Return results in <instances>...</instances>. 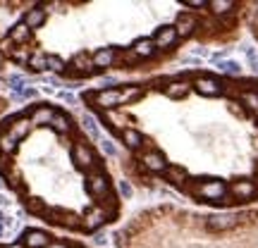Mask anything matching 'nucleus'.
Returning a JSON list of instances; mask_svg holds the SVG:
<instances>
[{
  "label": "nucleus",
  "instance_id": "nucleus-9",
  "mask_svg": "<svg viewBox=\"0 0 258 248\" xmlns=\"http://www.w3.org/2000/svg\"><path fill=\"white\" fill-rule=\"evenodd\" d=\"M122 141L127 143V148H131V150H141L144 148V134L134 126H127V129H122Z\"/></svg>",
  "mask_w": 258,
  "mask_h": 248
},
{
  "label": "nucleus",
  "instance_id": "nucleus-15",
  "mask_svg": "<svg viewBox=\"0 0 258 248\" xmlns=\"http://www.w3.org/2000/svg\"><path fill=\"white\" fill-rule=\"evenodd\" d=\"M15 150H17V139H12L7 131L0 134V153L10 155V153H15Z\"/></svg>",
  "mask_w": 258,
  "mask_h": 248
},
{
  "label": "nucleus",
  "instance_id": "nucleus-32",
  "mask_svg": "<svg viewBox=\"0 0 258 248\" xmlns=\"http://www.w3.org/2000/svg\"><path fill=\"white\" fill-rule=\"evenodd\" d=\"M2 234H5V224H0V236H2Z\"/></svg>",
  "mask_w": 258,
  "mask_h": 248
},
{
  "label": "nucleus",
  "instance_id": "nucleus-10",
  "mask_svg": "<svg viewBox=\"0 0 258 248\" xmlns=\"http://www.w3.org/2000/svg\"><path fill=\"white\" fill-rule=\"evenodd\" d=\"M29 129H31V120H26V117H19L17 122L10 124V129H7V134L12 136V139H24L26 134H29Z\"/></svg>",
  "mask_w": 258,
  "mask_h": 248
},
{
  "label": "nucleus",
  "instance_id": "nucleus-2",
  "mask_svg": "<svg viewBox=\"0 0 258 248\" xmlns=\"http://www.w3.org/2000/svg\"><path fill=\"white\" fill-rule=\"evenodd\" d=\"M86 100H93L98 107H120L122 105V96H120V89H103L98 91L96 96L86 93L84 96Z\"/></svg>",
  "mask_w": 258,
  "mask_h": 248
},
{
  "label": "nucleus",
  "instance_id": "nucleus-23",
  "mask_svg": "<svg viewBox=\"0 0 258 248\" xmlns=\"http://www.w3.org/2000/svg\"><path fill=\"white\" fill-rule=\"evenodd\" d=\"M29 57H31V55L26 53V50H15V53H12V60H17V62H29Z\"/></svg>",
  "mask_w": 258,
  "mask_h": 248
},
{
  "label": "nucleus",
  "instance_id": "nucleus-26",
  "mask_svg": "<svg viewBox=\"0 0 258 248\" xmlns=\"http://www.w3.org/2000/svg\"><path fill=\"white\" fill-rule=\"evenodd\" d=\"M120 194L125 196V198H129V196H131V186H129L127 181H120Z\"/></svg>",
  "mask_w": 258,
  "mask_h": 248
},
{
  "label": "nucleus",
  "instance_id": "nucleus-18",
  "mask_svg": "<svg viewBox=\"0 0 258 248\" xmlns=\"http://www.w3.org/2000/svg\"><path fill=\"white\" fill-rule=\"evenodd\" d=\"M84 129L89 131V136H91V141H101V131H98V126H96V120H93L91 115H84Z\"/></svg>",
  "mask_w": 258,
  "mask_h": 248
},
{
  "label": "nucleus",
  "instance_id": "nucleus-31",
  "mask_svg": "<svg viewBox=\"0 0 258 248\" xmlns=\"http://www.w3.org/2000/svg\"><path fill=\"white\" fill-rule=\"evenodd\" d=\"M0 248H22L19 244H7V246H0Z\"/></svg>",
  "mask_w": 258,
  "mask_h": 248
},
{
  "label": "nucleus",
  "instance_id": "nucleus-1",
  "mask_svg": "<svg viewBox=\"0 0 258 248\" xmlns=\"http://www.w3.org/2000/svg\"><path fill=\"white\" fill-rule=\"evenodd\" d=\"M180 17V15H177ZM153 43H155V48H158V53H167V50H172V48H177V43H182V36L177 31V19L175 22H170V24H160L158 29H155V34H153Z\"/></svg>",
  "mask_w": 258,
  "mask_h": 248
},
{
  "label": "nucleus",
  "instance_id": "nucleus-22",
  "mask_svg": "<svg viewBox=\"0 0 258 248\" xmlns=\"http://www.w3.org/2000/svg\"><path fill=\"white\" fill-rule=\"evenodd\" d=\"M57 98H60V100H65L67 105H77V96H74L72 91H60V93H57Z\"/></svg>",
  "mask_w": 258,
  "mask_h": 248
},
{
  "label": "nucleus",
  "instance_id": "nucleus-29",
  "mask_svg": "<svg viewBox=\"0 0 258 248\" xmlns=\"http://www.w3.org/2000/svg\"><path fill=\"white\" fill-rule=\"evenodd\" d=\"M7 203H10V200H7V196H2V194H0V208H5Z\"/></svg>",
  "mask_w": 258,
  "mask_h": 248
},
{
  "label": "nucleus",
  "instance_id": "nucleus-24",
  "mask_svg": "<svg viewBox=\"0 0 258 248\" xmlns=\"http://www.w3.org/2000/svg\"><path fill=\"white\" fill-rule=\"evenodd\" d=\"M0 50H2V53H10V55L15 53V50H12V38H10V36H7V38L0 43Z\"/></svg>",
  "mask_w": 258,
  "mask_h": 248
},
{
  "label": "nucleus",
  "instance_id": "nucleus-11",
  "mask_svg": "<svg viewBox=\"0 0 258 248\" xmlns=\"http://www.w3.org/2000/svg\"><path fill=\"white\" fill-rule=\"evenodd\" d=\"M43 22H46V10H29V12L24 15V24H26L29 29L43 26Z\"/></svg>",
  "mask_w": 258,
  "mask_h": 248
},
{
  "label": "nucleus",
  "instance_id": "nucleus-25",
  "mask_svg": "<svg viewBox=\"0 0 258 248\" xmlns=\"http://www.w3.org/2000/svg\"><path fill=\"white\" fill-rule=\"evenodd\" d=\"M251 26H254V31L258 36V5H254V10H251Z\"/></svg>",
  "mask_w": 258,
  "mask_h": 248
},
{
  "label": "nucleus",
  "instance_id": "nucleus-8",
  "mask_svg": "<svg viewBox=\"0 0 258 248\" xmlns=\"http://www.w3.org/2000/svg\"><path fill=\"white\" fill-rule=\"evenodd\" d=\"M72 158H74V162H77L79 167H91L93 165V153H91V148H89L86 143H77V146H74Z\"/></svg>",
  "mask_w": 258,
  "mask_h": 248
},
{
  "label": "nucleus",
  "instance_id": "nucleus-28",
  "mask_svg": "<svg viewBox=\"0 0 258 248\" xmlns=\"http://www.w3.org/2000/svg\"><path fill=\"white\" fill-rule=\"evenodd\" d=\"M96 244H98V246H103V244H105V236H103V234H98V236H96Z\"/></svg>",
  "mask_w": 258,
  "mask_h": 248
},
{
  "label": "nucleus",
  "instance_id": "nucleus-27",
  "mask_svg": "<svg viewBox=\"0 0 258 248\" xmlns=\"http://www.w3.org/2000/svg\"><path fill=\"white\" fill-rule=\"evenodd\" d=\"M103 143V150H105V153H110V155H115V146H112L110 141H101Z\"/></svg>",
  "mask_w": 258,
  "mask_h": 248
},
{
  "label": "nucleus",
  "instance_id": "nucleus-14",
  "mask_svg": "<svg viewBox=\"0 0 258 248\" xmlns=\"http://www.w3.org/2000/svg\"><path fill=\"white\" fill-rule=\"evenodd\" d=\"M51 126H53L55 131H60V134H67L72 124H70V117H67V115H62V112H55V117H53Z\"/></svg>",
  "mask_w": 258,
  "mask_h": 248
},
{
  "label": "nucleus",
  "instance_id": "nucleus-4",
  "mask_svg": "<svg viewBox=\"0 0 258 248\" xmlns=\"http://www.w3.org/2000/svg\"><path fill=\"white\" fill-rule=\"evenodd\" d=\"M131 53L136 55L139 60H148V57H155L158 55V48H155V43H153V38H136L134 41V46H131Z\"/></svg>",
  "mask_w": 258,
  "mask_h": 248
},
{
  "label": "nucleus",
  "instance_id": "nucleus-12",
  "mask_svg": "<svg viewBox=\"0 0 258 248\" xmlns=\"http://www.w3.org/2000/svg\"><path fill=\"white\" fill-rule=\"evenodd\" d=\"M29 36H31V29H29L24 22H19L17 26L10 31V38H12V43H26V41H29Z\"/></svg>",
  "mask_w": 258,
  "mask_h": 248
},
{
  "label": "nucleus",
  "instance_id": "nucleus-5",
  "mask_svg": "<svg viewBox=\"0 0 258 248\" xmlns=\"http://www.w3.org/2000/svg\"><path fill=\"white\" fill-rule=\"evenodd\" d=\"M93 60V67H110V65H115V60H117V50L115 48H98L96 53L91 55Z\"/></svg>",
  "mask_w": 258,
  "mask_h": 248
},
{
  "label": "nucleus",
  "instance_id": "nucleus-7",
  "mask_svg": "<svg viewBox=\"0 0 258 248\" xmlns=\"http://www.w3.org/2000/svg\"><path fill=\"white\" fill-rule=\"evenodd\" d=\"M105 220H108V208H93L84 217V227L93 231V229H98V227H103Z\"/></svg>",
  "mask_w": 258,
  "mask_h": 248
},
{
  "label": "nucleus",
  "instance_id": "nucleus-16",
  "mask_svg": "<svg viewBox=\"0 0 258 248\" xmlns=\"http://www.w3.org/2000/svg\"><path fill=\"white\" fill-rule=\"evenodd\" d=\"M91 65H93V60H91V55H86V53H79L77 57L72 60V67L77 72H86V70H91Z\"/></svg>",
  "mask_w": 258,
  "mask_h": 248
},
{
  "label": "nucleus",
  "instance_id": "nucleus-13",
  "mask_svg": "<svg viewBox=\"0 0 258 248\" xmlns=\"http://www.w3.org/2000/svg\"><path fill=\"white\" fill-rule=\"evenodd\" d=\"M53 117H55V110H51V107H38L36 112L31 115V124H51Z\"/></svg>",
  "mask_w": 258,
  "mask_h": 248
},
{
  "label": "nucleus",
  "instance_id": "nucleus-17",
  "mask_svg": "<svg viewBox=\"0 0 258 248\" xmlns=\"http://www.w3.org/2000/svg\"><path fill=\"white\" fill-rule=\"evenodd\" d=\"M29 67H31V70H36V72L48 70V55H43V53H34L31 57H29Z\"/></svg>",
  "mask_w": 258,
  "mask_h": 248
},
{
  "label": "nucleus",
  "instance_id": "nucleus-30",
  "mask_svg": "<svg viewBox=\"0 0 258 248\" xmlns=\"http://www.w3.org/2000/svg\"><path fill=\"white\" fill-rule=\"evenodd\" d=\"M48 248H67V246H65V244H51Z\"/></svg>",
  "mask_w": 258,
  "mask_h": 248
},
{
  "label": "nucleus",
  "instance_id": "nucleus-3",
  "mask_svg": "<svg viewBox=\"0 0 258 248\" xmlns=\"http://www.w3.org/2000/svg\"><path fill=\"white\" fill-rule=\"evenodd\" d=\"M89 194L98 196V198L110 194V179H108V174H105L103 170L93 172L91 177H89Z\"/></svg>",
  "mask_w": 258,
  "mask_h": 248
},
{
  "label": "nucleus",
  "instance_id": "nucleus-19",
  "mask_svg": "<svg viewBox=\"0 0 258 248\" xmlns=\"http://www.w3.org/2000/svg\"><path fill=\"white\" fill-rule=\"evenodd\" d=\"M7 81H10V89L15 91V93H19V91L26 89V79H24V74H12Z\"/></svg>",
  "mask_w": 258,
  "mask_h": 248
},
{
  "label": "nucleus",
  "instance_id": "nucleus-21",
  "mask_svg": "<svg viewBox=\"0 0 258 248\" xmlns=\"http://www.w3.org/2000/svg\"><path fill=\"white\" fill-rule=\"evenodd\" d=\"M38 96V91L36 89H31V86H26L24 91H19V93H15V98L17 100H26V98H36Z\"/></svg>",
  "mask_w": 258,
  "mask_h": 248
},
{
  "label": "nucleus",
  "instance_id": "nucleus-6",
  "mask_svg": "<svg viewBox=\"0 0 258 248\" xmlns=\"http://www.w3.org/2000/svg\"><path fill=\"white\" fill-rule=\"evenodd\" d=\"M24 244L29 248H48L51 246V236L41 229H29L24 234Z\"/></svg>",
  "mask_w": 258,
  "mask_h": 248
},
{
  "label": "nucleus",
  "instance_id": "nucleus-20",
  "mask_svg": "<svg viewBox=\"0 0 258 248\" xmlns=\"http://www.w3.org/2000/svg\"><path fill=\"white\" fill-rule=\"evenodd\" d=\"M48 70H53V72H62L65 70V62L57 57V55H48Z\"/></svg>",
  "mask_w": 258,
  "mask_h": 248
}]
</instances>
